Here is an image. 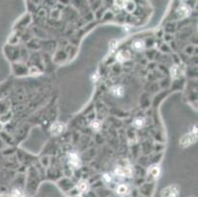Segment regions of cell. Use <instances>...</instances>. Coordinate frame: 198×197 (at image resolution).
<instances>
[{
  "label": "cell",
  "mask_w": 198,
  "mask_h": 197,
  "mask_svg": "<svg viewBox=\"0 0 198 197\" xmlns=\"http://www.w3.org/2000/svg\"><path fill=\"white\" fill-rule=\"evenodd\" d=\"M196 139H197V128H194L192 131V133L186 134V135L183 136L179 143H181L182 147H186V146H188L189 144L194 143Z\"/></svg>",
  "instance_id": "1"
},
{
  "label": "cell",
  "mask_w": 198,
  "mask_h": 197,
  "mask_svg": "<svg viewBox=\"0 0 198 197\" xmlns=\"http://www.w3.org/2000/svg\"><path fill=\"white\" fill-rule=\"evenodd\" d=\"M178 192L179 188L178 186L173 184V185H169L168 187H166L161 192V196L162 197H178Z\"/></svg>",
  "instance_id": "2"
},
{
  "label": "cell",
  "mask_w": 198,
  "mask_h": 197,
  "mask_svg": "<svg viewBox=\"0 0 198 197\" xmlns=\"http://www.w3.org/2000/svg\"><path fill=\"white\" fill-rule=\"evenodd\" d=\"M116 175L119 176H130L132 175V169L130 167H120L118 166L114 169Z\"/></svg>",
  "instance_id": "3"
},
{
  "label": "cell",
  "mask_w": 198,
  "mask_h": 197,
  "mask_svg": "<svg viewBox=\"0 0 198 197\" xmlns=\"http://www.w3.org/2000/svg\"><path fill=\"white\" fill-rule=\"evenodd\" d=\"M69 163L72 165L73 167L78 168L80 166V159L78 157V155L75 153H70L69 154Z\"/></svg>",
  "instance_id": "4"
},
{
  "label": "cell",
  "mask_w": 198,
  "mask_h": 197,
  "mask_svg": "<svg viewBox=\"0 0 198 197\" xmlns=\"http://www.w3.org/2000/svg\"><path fill=\"white\" fill-rule=\"evenodd\" d=\"M63 129H64V125L62 124V123H60V122L54 123V124H52L51 128H50V130H51L52 134H55V135L61 133V132L63 131Z\"/></svg>",
  "instance_id": "5"
},
{
  "label": "cell",
  "mask_w": 198,
  "mask_h": 197,
  "mask_svg": "<svg viewBox=\"0 0 198 197\" xmlns=\"http://www.w3.org/2000/svg\"><path fill=\"white\" fill-rule=\"evenodd\" d=\"M117 59L118 61L120 62H123V61H126L128 59L130 58V53L128 51H124V50H121V51H119L118 54H117Z\"/></svg>",
  "instance_id": "6"
},
{
  "label": "cell",
  "mask_w": 198,
  "mask_h": 197,
  "mask_svg": "<svg viewBox=\"0 0 198 197\" xmlns=\"http://www.w3.org/2000/svg\"><path fill=\"white\" fill-rule=\"evenodd\" d=\"M132 47H133V49H135L136 51H140L141 49H143L145 47L144 42H142V40H137V42H135L132 44Z\"/></svg>",
  "instance_id": "7"
},
{
  "label": "cell",
  "mask_w": 198,
  "mask_h": 197,
  "mask_svg": "<svg viewBox=\"0 0 198 197\" xmlns=\"http://www.w3.org/2000/svg\"><path fill=\"white\" fill-rule=\"evenodd\" d=\"M116 192L119 195H124L128 192V186L125 184H120L117 188H116Z\"/></svg>",
  "instance_id": "8"
},
{
  "label": "cell",
  "mask_w": 198,
  "mask_h": 197,
  "mask_svg": "<svg viewBox=\"0 0 198 197\" xmlns=\"http://www.w3.org/2000/svg\"><path fill=\"white\" fill-rule=\"evenodd\" d=\"M177 12H178V14L181 16H186V15L189 14V8H188L187 6H185V5H181V7H179Z\"/></svg>",
  "instance_id": "9"
},
{
  "label": "cell",
  "mask_w": 198,
  "mask_h": 197,
  "mask_svg": "<svg viewBox=\"0 0 198 197\" xmlns=\"http://www.w3.org/2000/svg\"><path fill=\"white\" fill-rule=\"evenodd\" d=\"M112 93L113 95L117 96V97H119V96H122V95H123V89H122V87H120V86H116V87H113V88L112 89Z\"/></svg>",
  "instance_id": "10"
},
{
  "label": "cell",
  "mask_w": 198,
  "mask_h": 197,
  "mask_svg": "<svg viewBox=\"0 0 198 197\" xmlns=\"http://www.w3.org/2000/svg\"><path fill=\"white\" fill-rule=\"evenodd\" d=\"M88 188H89V185L85 180L80 181V183L78 184V189H79L80 191H82V192L87 191V190H88Z\"/></svg>",
  "instance_id": "11"
},
{
  "label": "cell",
  "mask_w": 198,
  "mask_h": 197,
  "mask_svg": "<svg viewBox=\"0 0 198 197\" xmlns=\"http://www.w3.org/2000/svg\"><path fill=\"white\" fill-rule=\"evenodd\" d=\"M150 173L152 176H153L154 177H158L159 175H160V168L157 167V166H154V167H152L150 169Z\"/></svg>",
  "instance_id": "12"
},
{
  "label": "cell",
  "mask_w": 198,
  "mask_h": 197,
  "mask_svg": "<svg viewBox=\"0 0 198 197\" xmlns=\"http://www.w3.org/2000/svg\"><path fill=\"white\" fill-rule=\"evenodd\" d=\"M134 125L136 127H141L144 125V119L143 118H136L134 120Z\"/></svg>",
  "instance_id": "13"
},
{
  "label": "cell",
  "mask_w": 198,
  "mask_h": 197,
  "mask_svg": "<svg viewBox=\"0 0 198 197\" xmlns=\"http://www.w3.org/2000/svg\"><path fill=\"white\" fill-rule=\"evenodd\" d=\"M171 73H172V76L173 77H177L178 75V67L177 65L173 66L172 69H171Z\"/></svg>",
  "instance_id": "14"
},
{
  "label": "cell",
  "mask_w": 198,
  "mask_h": 197,
  "mask_svg": "<svg viewBox=\"0 0 198 197\" xmlns=\"http://www.w3.org/2000/svg\"><path fill=\"white\" fill-rule=\"evenodd\" d=\"M92 127H93V129H95V130H99L100 128H101L100 121H98V120L93 121V123H92Z\"/></svg>",
  "instance_id": "15"
},
{
  "label": "cell",
  "mask_w": 198,
  "mask_h": 197,
  "mask_svg": "<svg viewBox=\"0 0 198 197\" xmlns=\"http://www.w3.org/2000/svg\"><path fill=\"white\" fill-rule=\"evenodd\" d=\"M104 180H105V181H110V180H112V177H110L109 175H105V176H104Z\"/></svg>",
  "instance_id": "16"
}]
</instances>
